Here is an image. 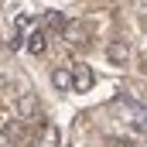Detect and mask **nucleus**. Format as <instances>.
Here are the masks:
<instances>
[{
  "mask_svg": "<svg viewBox=\"0 0 147 147\" xmlns=\"http://www.w3.org/2000/svg\"><path fill=\"white\" fill-rule=\"evenodd\" d=\"M41 147H58V127H55V123H48V127H45Z\"/></svg>",
  "mask_w": 147,
  "mask_h": 147,
  "instance_id": "obj_9",
  "label": "nucleus"
},
{
  "mask_svg": "<svg viewBox=\"0 0 147 147\" xmlns=\"http://www.w3.org/2000/svg\"><path fill=\"white\" fill-rule=\"evenodd\" d=\"M106 147H123V140H106Z\"/></svg>",
  "mask_w": 147,
  "mask_h": 147,
  "instance_id": "obj_11",
  "label": "nucleus"
},
{
  "mask_svg": "<svg viewBox=\"0 0 147 147\" xmlns=\"http://www.w3.org/2000/svg\"><path fill=\"white\" fill-rule=\"evenodd\" d=\"M3 140H7V144H24V140H28V120H21V116L7 120V123H3Z\"/></svg>",
  "mask_w": 147,
  "mask_h": 147,
  "instance_id": "obj_3",
  "label": "nucleus"
},
{
  "mask_svg": "<svg viewBox=\"0 0 147 147\" xmlns=\"http://www.w3.org/2000/svg\"><path fill=\"white\" fill-rule=\"evenodd\" d=\"M116 110H123V120L130 123V134H134V137H144L147 134V110L127 103V99H116Z\"/></svg>",
  "mask_w": 147,
  "mask_h": 147,
  "instance_id": "obj_1",
  "label": "nucleus"
},
{
  "mask_svg": "<svg viewBox=\"0 0 147 147\" xmlns=\"http://www.w3.org/2000/svg\"><path fill=\"white\" fill-rule=\"evenodd\" d=\"M62 28H65V17L51 10V14H48V21H45V31H62Z\"/></svg>",
  "mask_w": 147,
  "mask_h": 147,
  "instance_id": "obj_10",
  "label": "nucleus"
},
{
  "mask_svg": "<svg viewBox=\"0 0 147 147\" xmlns=\"http://www.w3.org/2000/svg\"><path fill=\"white\" fill-rule=\"evenodd\" d=\"M127 103L147 110V89H144V86H127Z\"/></svg>",
  "mask_w": 147,
  "mask_h": 147,
  "instance_id": "obj_8",
  "label": "nucleus"
},
{
  "mask_svg": "<svg viewBox=\"0 0 147 147\" xmlns=\"http://www.w3.org/2000/svg\"><path fill=\"white\" fill-rule=\"evenodd\" d=\"M51 86L62 89V92H69V89H72V69H69V65H58V69L51 72Z\"/></svg>",
  "mask_w": 147,
  "mask_h": 147,
  "instance_id": "obj_7",
  "label": "nucleus"
},
{
  "mask_svg": "<svg viewBox=\"0 0 147 147\" xmlns=\"http://www.w3.org/2000/svg\"><path fill=\"white\" fill-rule=\"evenodd\" d=\"M140 3H147V0H140Z\"/></svg>",
  "mask_w": 147,
  "mask_h": 147,
  "instance_id": "obj_12",
  "label": "nucleus"
},
{
  "mask_svg": "<svg viewBox=\"0 0 147 147\" xmlns=\"http://www.w3.org/2000/svg\"><path fill=\"white\" fill-rule=\"evenodd\" d=\"M38 110H41V103H38L34 92H24V96L17 99V116H21V120H34Z\"/></svg>",
  "mask_w": 147,
  "mask_h": 147,
  "instance_id": "obj_5",
  "label": "nucleus"
},
{
  "mask_svg": "<svg viewBox=\"0 0 147 147\" xmlns=\"http://www.w3.org/2000/svg\"><path fill=\"white\" fill-rule=\"evenodd\" d=\"M69 69H72V92H89L92 82H96L92 69H89L86 62H75V65H69Z\"/></svg>",
  "mask_w": 147,
  "mask_h": 147,
  "instance_id": "obj_2",
  "label": "nucleus"
},
{
  "mask_svg": "<svg viewBox=\"0 0 147 147\" xmlns=\"http://www.w3.org/2000/svg\"><path fill=\"white\" fill-rule=\"evenodd\" d=\"M106 58H110L113 65H127V58H130V41L127 38H116L106 45Z\"/></svg>",
  "mask_w": 147,
  "mask_h": 147,
  "instance_id": "obj_4",
  "label": "nucleus"
},
{
  "mask_svg": "<svg viewBox=\"0 0 147 147\" xmlns=\"http://www.w3.org/2000/svg\"><path fill=\"white\" fill-rule=\"evenodd\" d=\"M24 45H28V51H31V55H45V48H48V31H45V28L31 31Z\"/></svg>",
  "mask_w": 147,
  "mask_h": 147,
  "instance_id": "obj_6",
  "label": "nucleus"
}]
</instances>
